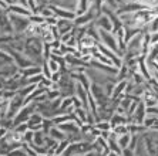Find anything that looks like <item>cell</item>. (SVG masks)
I'll list each match as a JSON object with an SVG mask.
<instances>
[{
	"label": "cell",
	"instance_id": "8",
	"mask_svg": "<svg viewBox=\"0 0 158 156\" xmlns=\"http://www.w3.org/2000/svg\"><path fill=\"white\" fill-rule=\"evenodd\" d=\"M130 141H131V134H124V135H120V136H117L118 146L121 148V150L124 148H128Z\"/></svg>",
	"mask_w": 158,
	"mask_h": 156
},
{
	"label": "cell",
	"instance_id": "27",
	"mask_svg": "<svg viewBox=\"0 0 158 156\" xmlns=\"http://www.w3.org/2000/svg\"><path fill=\"white\" fill-rule=\"evenodd\" d=\"M76 156H80V155H76Z\"/></svg>",
	"mask_w": 158,
	"mask_h": 156
},
{
	"label": "cell",
	"instance_id": "6",
	"mask_svg": "<svg viewBox=\"0 0 158 156\" xmlns=\"http://www.w3.org/2000/svg\"><path fill=\"white\" fill-rule=\"evenodd\" d=\"M19 73L22 74L23 78H29V77H33L36 74H40L41 66H30V67H26V68H20Z\"/></svg>",
	"mask_w": 158,
	"mask_h": 156
},
{
	"label": "cell",
	"instance_id": "25",
	"mask_svg": "<svg viewBox=\"0 0 158 156\" xmlns=\"http://www.w3.org/2000/svg\"><path fill=\"white\" fill-rule=\"evenodd\" d=\"M37 156H46V155H37Z\"/></svg>",
	"mask_w": 158,
	"mask_h": 156
},
{
	"label": "cell",
	"instance_id": "1",
	"mask_svg": "<svg viewBox=\"0 0 158 156\" xmlns=\"http://www.w3.org/2000/svg\"><path fill=\"white\" fill-rule=\"evenodd\" d=\"M9 17H10L11 27H13V33H22V31H26L27 27L30 26L29 17L13 14V13H9Z\"/></svg>",
	"mask_w": 158,
	"mask_h": 156
},
{
	"label": "cell",
	"instance_id": "5",
	"mask_svg": "<svg viewBox=\"0 0 158 156\" xmlns=\"http://www.w3.org/2000/svg\"><path fill=\"white\" fill-rule=\"evenodd\" d=\"M94 26H96L97 29H103L106 31H113V23L108 18V16H106V14H100Z\"/></svg>",
	"mask_w": 158,
	"mask_h": 156
},
{
	"label": "cell",
	"instance_id": "7",
	"mask_svg": "<svg viewBox=\"0 0 158 156\" xmlns=\"http://www.w3.org/2000/svg\"><path fill=\"white\" fill-rule=\"evenodd\" d=\"M47 135H50L53 139H56L57 142H60V141H64V139H67V134L66 132H63L61 129H60L59 126H53L50 131H48V134Z\"/></svg>",
	"mask_w": 158,
	"mask_h": 156
},
{
	"label": "cell",
	"instance_id": "21",
	"mask_svg": "<svg viewBox=\"0 0 158 156\" xmlns=\"http://www.w3.org/2000/svg\"><path fill=\"white\" fill-rule=\"evenodd\" d=\"M143 2H144V4H145L147 7H148V4H154L155 3V0H143Z\"/></svg>",
	"mask_w": 158,
	"mask_h": 156
},
{
	"label": "cell",
	"instance_id": "13",
	"mask_svg": "<svg viewBox=\"0 0 158 156\" xmlns=\"http://www.w3.org/2000/svg\"><path fill=\"white\" fill-rule=\"evenodd\" d=\"M148 33H155L158 31V16H154V17L151 18V22L148 23Z\"/></svg>",
	"mask_w": 158,
	"mask_h": 156
},
{
	"label": "cell",
	"instance_id": "22",
	"mask_svg": "<svg viewBox=\"0 0 158 156\" xmlns=\"http://www.w3.org/2000/svg\"><path fill=\"white\" fill-rule=\"evenodd\" d=\"M104 156H120V155H118V153H115V152H111V150H110V152L106 153Z\"/></svg>",
	"mask_w": 158,
	"mask_h": 156
},
{
	"label": "cell",
	"instance_id": "23",
	"mask_svg": "<svg viewBox=\"0 0 158 156\" xmlns=\"http://www.w3.org/2000/svg\"><path fill=\"white\" fill-rule=\"evenodd\" d=\"M3 2H4V3H6V4H7V6H10V4H13V3H15L16 0H3Z\"/></svg>",
	"mask_w": 158,
	"mask_h": 156
},
{
	"label": "cell",
	"instance_id": "11",
	"mask_svg": "<svg viewBox=\"0 0 158 156\" xmlns=\"http://www.w3.org/2000/svg\"><path fill=\"white\" fill-rule=\"evenodd\" d=\"M29 20H30V24H34V26H40L44 23V17L41 14H39V13H33L29 17Z\"/></svg>",
	"mask_w": 158,
	"mask_h": 156
},
{
	"label": "cell",
	"instance_id": "18",
	"mask_svg": "<svg viewBox=\"0 0 158 156\" xmlns=\"http://www.w3.org/2000/svg\"><path fill=\"white\" fill-rule=\"evenodd\" d=\"M71 98H73V106L74 108H80V106H83V102L80 101V98H77L76 95H73Z\"/></svg>",
	"mask_w": 158,
	"mask_h": 156
},
{
	"label": "cell",
	"instance_id": "17",
	"mask_svg": "<svg viewBox=\"0 0 158 156\" xmlns=\"http://www.w3.org/2000/svg\"><path fill=\"white\" fill-rule=\"evenodd\" d=\"M60 78H61V71H57V73H52V77H50V80H52L54 84H59Z\"/></svg>",
	"mask_w": 158,
	"mask_h": 156
},
{
	"label": "cell",
	"instance_id": "12",
	"mask_svg": "<svg viewBox=\"0 0 158 156\" xmlns=\"http://www.w3.org/2000/svg\"><path fill=\"white\" fill-rule=\"evenodd\" d=\"M69 143H70V142L67 141V139L57 142V145H56V148H54V152H56V153H59V155H63V152L66 150V148L69 146Z\"/></svg>",
	"mask_w": 158,
	"mask_h": 156
},
{
	"label": "cell",
	"instance_id": "14",
	"mask_svg": "<svg viewBox=\"0 0 158 156\" xmlns=\"http://www.w3.org/2000/svg\"><path fill=\"white\" fill-rule=\"evenodd\" d=\"M48 64V68H50V71L52 73H57V71H60V66L59 62L56 61V60H53V58H48V60H46Z\"/></svg>",
	"mask_w": 158,
	"mask_h": 156
},
{
	"label": "cell",
	"instance_id": "2",
	"mask_svg": "<svg viewBox=\"0 0 158 156\" xmlns=\"http://www.w3.org/2000/svg\"><path fill=\"white\" fill-rule=\"evenodd\" d=\"M50 10L53 11V14L57 18H67V20H74L76 18V11L70 10V9H64L60 6H54V4H48Z\"/></svg>",
	"mask_w": 158,
	"mask_h": 156
},
{
	"label": "cell",
	"instance_id": "19",
	"mask_svg": "<svg viewBox=\"0 0 158 156\" xmlns=\"http://www.w3.org/2000/svg\"><path fill=\"white\" fill-rule=\"evenodd\" d=\"M121 156H135V155H134V150H131L128 148H124L121 150Z\"/></svg>",
	"mask_w": 158,
	"mask_h": 156
},
{
	"label": "cell",
	"instance_id": "15",
	"mask_svg": "<svg viewBox=\"0 0 158 156\" xmlns=\"http://www.w3.org/2000/svg\"><path fill=\"white\" fill-rule=\"evenodd\" d=\"M33 138H34V132L29 129L26 134L23 135V142H24V143H31V142H33Z\"/></svg>",
	"mask_w": 158,
	"mask_h": 156
},
{
	"label": "cell",
	"instance_id": "4",
	"mask_svg": "<svg viewBox=\"0 0 158 156\" xmlns=\"http://www.w3.org/2000/svg\"><path fill=\"white\" fill-rule=\"evenodd\" d=\"M7 11H9V13H13V14L24 16V17H30V16L33 14V13L30 11V9L23 7V6H20L19 3H13V4H10V6L7 7Z\"/></svg>",
	"mask_w": 158,
	"mask_h": 156
},
{
	"label": "cell",
	"instance_id": "3",
	"mask_svg": "<svg viewBox=\"0 0 158 156\" xmlns=\"http://www.w3.org/2000/svg\"><path fill=\"white\" fill-rule=\"evenodd\" d=\"M57 30H59L60 36L69 33L74 29V22L73 20H67V18H57V24H56Z\"/></svg>",
	"mask_w": 158,
	"mask_h": 156
},
{
	"label": "cell",
	"instance_id": "24",
	"mask_svg": "<svg viewBox=\"0 0 158 156\" xmlns=\"http://www.w3.org/2000/svg\"><path fill=\"white\" fill-rule=\"evenodd\" d=\"M54 156H63V155H59V153H54Z\"/></svg>",
	"mask_w": 158,
	"mask_h": 156
},
{
	"label": "cell",
	"instance_id": "16",
	"mask_svg": "<svg viewBox=\"0 0 158 156\" xmlns=\"http://www.w3.org/2000/svg\"><path fill=\"white\" fill-rule=\"evenodd\" d=\"M44 23H46L47 26H56V24H57V17H56V16L46 17V18H44Z\"/></svg>",
	"mask_w": 158,
	"mask_h": 156
},
{
	"label": "cell",
	"instance_id": "26",
	"mask_svg": "<svg viewBox=\"0 0 158 156\" xmlns=\"http://www.w3.org/2000/svg\"><path fill=\"white\" fill-rule=\"evenodd\" d=\"M0 156H7V155H0Z\"/></svg>",
	"mask_w": 158,
	"mask_h": 156
},
{
	"label": "cell",
	"instance_id": "10",
	"mask_svg": "<svg viewBox=\"0 0 158 156\" xmlns=\"http://www.w3.org/2000/svg\"><path fill=\"white\" fill-rule=\"evenodd\" d=\"M44 132L43 131H36L34 132V138H33V142L31 143H34V145H39V146H41V145H44Z\"/></svg>",
	"mask_w": 158,
	"mask_h": 156
},
{
	"label": "cell",
	"instance_id": "9",
	"mask_svg": "<svg viewBox=\"0 0 158 156\" xmlns=\"http://www.w3.org/2000/svg\"><path fill=\"white\" fill-rule=\"evenodd\" d=\"M94 128H97L98 131H111V125L108 121H103L100 119L94 123Z\"/></svg>",
	"mask_w": 158,
	"mask_h": 156
},
{
	"label": "cell",
	"instance_id": "20",
	"mask_svg": "<svg viewBox=\"0 0 158 156\" xmlns=\"http://www.w3.org/2000/svg\"><path fill=\"white\" fill-rule=\"evenodd\" d=\"M106 2H107L106 6H108V7L118 9V3H117V0H106Z\"/></svg>",
	"mask_w": 158,
	"mask_h": 156
}]
</instances>
